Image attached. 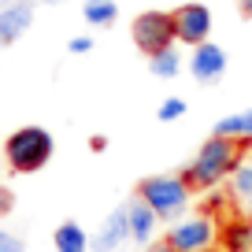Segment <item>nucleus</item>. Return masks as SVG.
<instances>
[{
  "mask_svg": "<svg viewBox=\"0 0 252 252\" xmlns=\"http://www.w3.org/2000/svg\"><path fill=\"white\" fill-rule=\"evenodd\" d=\"M4 4H15V0H0V8H4Z\"/></svg>",
  "mask_w": 252,
  "mask_h": 252,
  "instance_id": "25",
  "label": "nucleus"
},
{
  "mask_svg": "<svg viewBox=\"0 0 252 252\" xmlns=\"http://www.w3.org/2000/svg\"><path fill=\"white\" fill-rule=\"evenodd\" d=\"M237 11H241L245 19H252V0H237Z\"/></svg>",
  "mask_w": 252,
  "mask_h": 252,
  "instance_id": "23",
  "label": "nucleus"
},
{
  "mask_svg": "<svg viewBox=\"0 0 252 252\" xmlns=\"http://www.w3.org/2000/svg\"><path fill=\"white\" fill-rule=\"evenodd\" d=\"M163 237L178 252H212L219 245V222H215V215L197 212V215H186V219L171 222V230Z\"/></svg>",
  "mask_w": 252,
  "mask_h": 252,
  "instance_id": "4",
  "label": "nucleus"
},
{
  "mask_svg": "<svg viewBox=\"0 0 252 252\" xmlns=\"http://www.w3.org/2000/svg\"><path fill=\"white\" fill-rule=\"evenodd\" d=\"M145 252H178L167 237H159V241H152V245H145Z\"/></svg>",
  "mask_w": 252,
  "mask_h": 252,
  "instance_id": "21",
  "label": "nucleus"
},
{
  "mask_svg": "<svg viewBox=\"0 0 252 252\" xmlns=\"http://www.w3.org/2000/svg\"><path fill=\"white\" fill-rule=\"evenodd\" d=\"M67 52H71V56L93 52V37H89V33H78V37H71V41H67Z\"/></svg>",
  "mask_w": 252,
  "mask_h": 252,
  "instance_id": "19",
  "label": "nucleus"
},
{
  "mask_svg": "<svg viewBox=\"0 0 252 252\" xmlns=\"http://www.w3.org/2000/svg\"><path fill=\"white\" fill-rule=\"evenodd\" d=\"M130 37H134L137 52H145L152 60L163 48L178 45V37H174V15L171 11H141L134 19V26H130Z\"/></svg>",
  "mask_w": 252,
  "mask_h": 252,
  "instance_id": "5",
  "label": "nucleus"
},
{
  "mask_svg": "<svg viewBox=\"0 0 252 252\" xmlns=\"http://www.w3.org/2000/svg\"><path fill=\"white\" fill-rule=\"evenodd\" d=\"M11 208H15V197H11V189H8V186H0V215H8Z\"/></svg>",
  "mask_w": 252,
  "mask_h": 252,
  "instance_id": "20",
  "label": "nucleus"
},
{
  "mask_svg": "<svg viewBox=\"0 0 252 252\" xmlns=\"http://www.w3.org/2000/svg\"><path fill=\"white\" fill-rule=\"evenodd\" d=\"M215 134H219V137H234V141H249V145H252V108L234 111V115L219 119V123H215Z\"/></svg>",
  "mask_w": 252,
  "mask_h": 252,
  "instance_id": "14",
  "label": "nucleus"
},
{
  "mask_svg": "<svg viewBox=\"0 0 252 252\" xmlns=\"http://www.w3.org/2000/svg\"><path fill=\"white\" fill-rule=\"evenodd\" d=\"M130 241V215H126V208H115V212L108 215V219L100 222V230L93 234V252H115L119 245Z\"/></svg>",
  "mask_w": 252,
  "mask_h": 252,
  "instance_id": "9",
  "label": "nucleus"
},
{
  "mask_svg": "<svg viewBox=\"0 0 252 252\" xmlns=\"http://www.w3.org/2000/svg\"><path fill=\"white\" fill-rule=\"evenodd\" d=\"M226 197L237 200V204H252V159L245 156L241 163L234 167V174L226 178Z\"/></svg>",
  "mask_w": 252,
  "mask_h": 252,
  "instance_id": "13",
  "label": "nucleus"
},
{
  "mask_svg": "<svg viewBox=\"0 0 252 252\" xmlns=\"http://www.w3.org/2000/svg\"><path fill=\"white\" fill-rule=\"evenodd\" d=\"M182 67H186V60H182L178 48H163L159 56H152V60H149V71L156 74V78H178Z\"/></svg>",
  "mask_w": 252,
  "mask_h": 252,
  "instance_id": "16",
  "label": "nucleus"
},
{
  "mask_svg": "<svg viewBox=\"0 0 252 252\" xmlns=\"http://www.w3.org/2000/svg\"><path fill=\"white\" fill-rule=\"evenodd\" d=\"M186 67L200 86H212V82H219L222 74H226V48L215 45V41H204V45L193 48V56H189Z\"/></svg>",
  "mask_w": 252,
  "mask_h": 252,
  "instance_id": "7",
  "label": "nucleus"
},
{
  "mask_svg": "<svg viewBox=\"0 0 252 252\" xmlns=\"http://www.w3.org/2000/svg\"><path fill=\"white\" fill-rule=\"evenodd\" d=\"M126 215H130V241H137V245H152L156 241V230H159L163 219H159L141 197H134L130 204H126Z\"/></svg>",
  "mask_w": 252,
  "mask_h": 252,
  "instance_id": "10",
  "label": "nucleus"
},
{
  "mask_svg": "<svg viewBox=\"0 0 252 252\" xmlns=\"http://www.w3.org/2000/svg\"><path fill=\"white\" fill-rule=\"evenodd\" d=\"M0 252H26V245H23L19 234H11V230L0 226Z\"/></svg>",
  "mask_w": 252,
  "mask_h": 252,
  "instance_id": "18",
  "label": "nucleus"
},
{
  "mask_svg": "<svg viewBox=\"0 0 252 252\" xmlns=\"http://www.w3.org/2000/svg\"><path fill=\"white\" fill-rule=\"evenodd\" d=\"M37 4H63V0H37Z\"/></svg>",
  "mask_w": 252,
  "mask_h": 252,
  "instance_id": "24",
  "label": "nucleus"
},
{
  "mask_svg": "<svg viewBox=\"0 0 252 252\" xmlns=\"http://www.w3.org/2000/svg\"><path fill=\"white\" fill-rule=\"evenodd\" d=\"M82 19H86L89 26H96V30H108V26H115V19H119V4L115 0H86Z\"/></svg>",
  "mask_w": 252,
  "mask_h": 252,
  "instance_id": "15",
  "label": "nucleus"
},
{
  "mask_svg": "<svg viewBox=\"0 0 252 252\" xmlns=\"http://www.w3.org/2000/svg\"><path fill=\"white\" fill-rule=\"evenodd\" d=\"M245 149H249V141H234V137L212 134V137L197 149L193 163L182 171V178L189 182V189H193V193H212V189H219L222 182L234 174V167L245 159Z\"/></svg>",
  "mask_w": 252,
  "mask_h": 252,
  "instance_id": "1",
  "label": "nucleus"
},
{
  "mask_svg": "<svg viewBox=\"0 0 252 252\" xmlns=\"http://www.w3.org/2000/svg\"><path fill=\"white\" fill-rule=\"evenodd\" d=\"M33 8H37V0H15L0 8V48L26 37V30L33 26Z\"/></svg>",
  "mask_w": 252,
  "mask_h": 252,
  "instance_id": "8",
  "label": "nucleus"
},
{
  "mask_svg": "<svg viewBox=\"0 0 252 252\" xmlns=\"http://www.w3.org/2000/svg\"><path fill=\"white\" fill-rule=\"evenodd\" d=\"M56 152V141L45 126H19L4 137V163L11 174H37L41 167H48Z\"/></svg>",
  "mask_w": 252,
  "mask_h": 252,
  "instance_id": "2",
  "label": "nucleus"
},
{
  "mask_svg": "<svg viewBox=\"0 0 252 252\" xmlns=\"http://www.w3.org/2000/svg\"><path fill=\"white\" fill-rule=\"evenodd\" d=\"M93 237L86 234V226L82 222H74V219H67V222H60V226L52 230V245H56V252H93Z\"/></svg>",
  "mask_w": 252,
  "mask_h": 252,
  "instance_id": "12",
  "label": "nucleus"
},
{
  "mask_svg": "<svg viewBox=\"0 0 252 252\" xmlns=\"http://www.w3.org/2000/svg\"><path fill=\"white\" fill-rule=\"evenodd\" d=\"M137 197L163 222H178V215H186V208L193 204V189L182 174H152L137 186Z\"/></svg>",
  "mask_w": 252,
  "mask_h": 252,
  "instance_id": "3",
  "label": "nucleus"
},
{
  "mask_svg": "<svg viewBox=\"0 0 252 252\" xmlns=\"http://www.w3.org/2000/svg\"><path fill=\"white\" fill-rule=\"evenodd\" d=\"M219 245L222 252H252V219H241V215L226 219L219 226Z\"/></svg>",
  "mask_w": 252,
  "mask_h": 252,
  "instance_id": "11",
  "label": "nucleus"
},
{
  "mask_svg": "<svg viewBox=\"0 0 252 252\" xmlns=\"http://www.w3.org/2000/svg\"><path fill=\"white\" fill-rule=\"evenodd\" d=\"M171 15H174V37H178V45L197 48V45H204V41H212L215 19H212V8H208V4L189 0V4H178Z\"/></svg>",
  "mask_w": 252,
  "mask_h": 252,
  "instance_id": "6",
  "label": "nucleus"
},
{
  "mask_svg": "<svg viewBox=\"0 0 252 252\" xmlns=\"http://www.w3.org/2000/svg\"><path fill=\"white\" fill-rule=\"evenodd\" d=\"M104 149H108V137H104V134H93V137H89V152H104Z\"/></svg>",
  "mask_w": 252,
  "mask_h": 252,
  "instance_id": "22",
  "label": "nucleus"
},
{
  "mask_svg": "<svg viewBox=\"0 0 252 252\" xmlns=\"http://www.w3.org/2000/svg\"><path fill=\"white\" fill-rule=\"evenodd\" d=\"M189 111V104H186V96H167L163 104H159V111H156V119L159 123H178L182 115Z\"/></svg>",
  "mask_w": 252,
  "mask_h": 252,
  "instance_id": "17",
  "label": "nucleus"
}]
</instances>
